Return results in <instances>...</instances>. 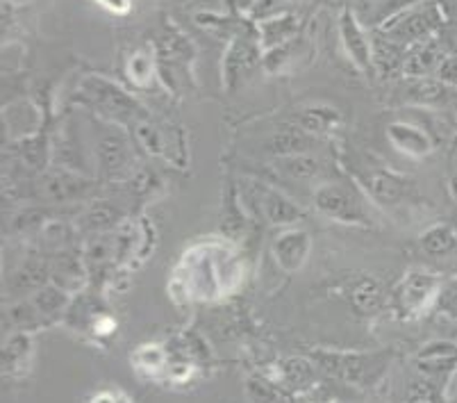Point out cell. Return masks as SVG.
<instances>
[{
  "label": "cell",
  "mask_w": 457,
  "mask_h": 403,
  "mask_svg": "<svg viewBox=\"0 0 457 403\" xmlns=\"http://www.w3.org/2000/svg\"><path fill=\"white\" fill-rule=\"evenodd\" d=\"M239 282L242 264L232 248L223 242H203L182 256L169 290L182 301H212L230 294Z\"/></svg>",
  "instance_id": "6da1fadb"
},
{
  "label": "cell",
  "mask_w": 457,
  "mask_h": 403,
  "mask_svg": "<svg viewBox=\"0 0 457 403\" xmlns=\"http://www.w3.org/2000/svg\"><path fill=\"white\" fill-rule=\"evenodd\" d=\"M446 19L448 16L444 12L442 3L439 0H430V3L403 10L401 14L385 21L380 26V32L382 37H387L394 44L403 46V48H410V46L437 37L442 32Z\"/></svg>",
  "instance_id": "7a4b0ae2"
},
{
  "label": "cell",
  "mask_w": 457,
  "mask_h": 403,
  "mask_svg": "<svg viewBox=\"0 0 457 403\" xmlns=\"http://www.w3.org/2000/svg\"><path fill=\"white\" fill-rule=\"evenodd\" d=\"M312 363L317 365L328 376L344 381L351 385H367L376 381L389 365L387 353H330L317 351L312 356Z\"/></svg>",
  "instance_id": "3957f363"
},
{
  "label": "cell",
  "mask_w": 457,
  "mask_h": 403,
  "mask_svg": "<svg viewBox=\"0 0 457 403\" xmlns=\"http://www.w3.org/2000/svg\"><path fill=\"white\" fill-rule=\"evenodd\" d=\"M314 210L321 217L330 219L344 226H369V212L364 206V197L355 187L344 185V182H326V185L314 189Z\"/></svg>",
  "instance_id": "277c9868"
},
{
  "label": "cell",
  "mask_w": 457,
  "mask_h": 403,
  "mask_svg": "<svg viewBox=\"0 0 457 403\" xmlns=\"http://www.w3.org/2000/svg\"><path fill=\"white\" fill-rule=\"evenodd\" d=\"M442 282L444 278L439 273L426 272V269H410L394 290V303H396L398 313L405 315L407 319L426 313L428 307L437 303Z\"/></svg>",
  "instance_id": "5b68a950"
},
{
  "label": "cell",
  "mask_w": 457,
  "mask_h": 403,
  "mask_svg": "<svg viewBox=\"0 0 457 403\" xmlns=\"http://www.w3.org/2000/svg\"><path fill=\"white\" fill-rule=\"evenodd\" d=\"M262 55H264V51H262L260 39H257V30L230 35V44H228V51L221 62L223 87L228 91H235L242 78H246L260 64Z\"/></svg>",
  "instance_id": "8992f818"
},
{
  "label": "cell",
  "mask_w": 457,
  "mask_h": 403,
  "mask_svg": "<svg viewBox=\"0 0 457 403\" xmlns=\"http://www.w3.org/2000/svg\"><path fill=\"white\" fill-rule=\"evenodd\" d=\"M357 182L362 187L367 198H371L376 206H398L407 194V181L401 173L392 172L387 167H364L357 173Z\"/></svg>",
  "instance_id": "52a82bcc"
},
{
  "label": "cell",
  "mask_w": 457,
  "mask_h": 403,
  "mask_svg": "<svg viewBox=\"0 0 457 403\" xmlns=\"http://www.w3.org/2000/svg\"><path fill=\"white\" fill-rule=\"evenodd\" d=\"M339 39H342L344 51H346L353 66L367 73V76H373L376 73V66H373V39L364 32V28L360 26V21H357V16L351 10H344L339 14Z\"/></svg>",
  "instance_id": "ba28073f"
},
{
  "label": "cell",
  "mask_w": 457,
  "mask_h": 403,
  "mask_svg": "<svg viewBox=\"0 0 457 403\" xmlns=\"http://www.w3.org/2000/svg\"><path fill=\"white\" fill-rule=\"evenodd\" d=\"M273 257L285 273H296L305 267L312 253V237L305 228L289 226L273 237Z\"/></svg>",
  "instance_id": "9c48e42d"
},
{
  "label": "cell",
  "mask_w": 457,
  "mask_h": 403,
  "mask_svg": "<svg viewBox=\"0 0 457 403\" xmlns=\"http://www.w3.org/2000/svg\"><path fill=\"white\" fill-rule=\"evenodd\" d=\"M405 103L428 110H448L457 103V89L439 78H410L405 87Z\"/></svg>",
  "instance_id": "30bf717a"
},
{
  "label": "cell",
  "mask_w": 457,
  "mask_h": 403,
  "mask_svg": "<svg viewBox=\"0 0 457 403\" xmlns=\"http://www.w3.org/2000/svg\"><path fill=\"white\" fill-rule=\"evenodd\" d=\"M446 57V46L442 39L421 41V44L410 46L405 51V64H403V76L407 78H430L437 73Z\"/></svg>",
  "instance_id": "8fae6325"
},
{
  "label": "cell",
  "mask_w": 457,
  "mask_h": 403,
  "mask_svg": "<svg viewBox=\"0 0 457 403\" xmlns=\"http://www.w3.org/2000/svg\"><path fill=\"white\" fill-rule=\"evenodd\" d=\"M387 139L398 153L414 160L428 157L435 151V141H432L430 132L426 128L417 126L410 122H392L387 126Z\"/></svg>",
  "instance_id": "7c38bea8"
},
{
  "label": "cell",
  "mask_w": 457,
  "mask_h": 403,
  "mask_svg": "<svg viewBox=\"0 0 457 403\" xmlns=\"http://www.w3.org/2000/svg\"><path fill=\"white\" fill-rule=\"evenodd\" d=\"M82 91H85L87 97L94 98L98 105H103L110 112H116V114L132 116L135 112H141V107L137 105V101L130 94H126L121 87L105 80V78H87L82 82Z\"/></svg>",
  "instance_id": "4fadbf2b"
},
{
  "label": "cell",
  "mask_w": 457,
  "mask_h": 403,
  "mask_svg": "<svg viewBox=\"0 0 457 403\" xmlns=\"http://www.w3.org/2000/svg\"><path fill=\"white\" fill-rule=\"evenodd\" d=\"M257 197H260V206L264 210V217L273 223V226L289 228L296 226L303 219V210L292 201L287 198L285 194L271 189V187H257Z\"/></svg>",
  "instance_id": "5bb4252c"
},
{
  "label": "cell",
  "mask_w": 457,
  "mask_h": 403,
  "mask_svg": "<svg viewBox=\"0 0 457 403\" xmlns=\"http://www.w3.org/2000/svg\"><path fill=\"white\" fill-rule=\"evenodd\" d=\"M348 301L360 315H378L387 303V294L378 278L360 276L348 288Z\"/></svg>",
  "instance_id": "9a60e30c"
},
{
  "label": "cell",
  "mask_w": 457,
  "mask_h": 403,
  "mask_svg": "<svg viewBox=\"0 0 457 403\" xmlns=\"http://www.w3.org/2000/svg\"><path fill=\"white\" fill-rule=\"evenodd\" d=\"M298 28H301V23H298V16L294 14L262 19L255 28L262 51H269V48H276V46L287 44V41H294L298 35Z\"/></svg>",
  "instance_id": "2e32d148"
},
{
  "label": "cell",
  "mask_w": 457,
  "mask_h": 403,
  "mask_svg": "<svg viewBox=\"0 0 457 403\" xmlns=\"http://www.w3.org/2000/svg\"><path fill=\"white\" fill-rule=\"evenodd\" d=\"M344 116L337 107L326 105V103H317V105H307L298 112V126L312 137L330 135L337 128L342 126Z\"/></svg>",
  "instance_id": "e0dca14e"
},
{
  "label": "cell",
  "mask_w": 457,
  "mask_h": 403,
  "mask_svg": "<svg viewBox=\"0 0 457 403\" xmlns=\"http://www.w3.org/2000/svg\"><path fill=\"white\" fill-rule=\"evenodd\" d=\"M32 358V340L28 333H16L3 347V372L7 376H21Z\"/></svg>",
  "instance_id": "ac0fdd59"
},
{
  "label": "cell",
  "mask_w": 457,
  "mask_h": 403,
  "mask_svg": "<svg viewBox=\"0 0 457 403\" xmlns=\"http://www.w3.org/2000/svg\"><path fill=\"white\" fill-rule=\"evenodd\" d=\"M405 51L407 48L394 44L387 37H378V39L373 41V66H376V73H382V76L387 78H392L398 71L403 73Z\"/></svg>",
  "instance_id": "d6986e66"
},
{
  "label": "cell",
  "mask_w": 457,
  "mask_h": 403,
  "mask_svg": "<svg viewBox=\"0 0 457 403\" xmlns=\"http://www.w3.org/2000/svg\"><path fill=\"white\" fill-rule=\"evenodd\" d=\"M421 247L428 256H448L457 248V228L451 223H432L421 232Z\"/></svg>",
  "instance_id": "ffe728a7"
},
{
  "label": "cell",
  "mask_w": 457,
  "mask_h": 403,
  "mask_svg": "<svg viewBox=\"0 0 457 403\" xmlns=\"http://www.w3.org/2000/svg\"><path fill=\"white\" fill-rule=\"evenodd\" d=\"M312 135L310 132L298 128H285V130L276 132L269 141V151L276 153L278 157L298 155V153H310Z\"/></svg>",
  "instance_id": "44dd1931"
},
{
  "label": "cell",
  "mask_w": 457,
  "mask_h": 403,
  "mask_svg": "<svg viewBox=\"0 0 457 403\" xmlns=\"http://www.w3.org/2000/svg\"><path fill=\"white\" fill-rule=\"evenodd\" d=\"M132 363L137 365L141 374L155 378L169 372L171 360H169V348L160 347V344H144L132 353Z\"/></svg>",
  "instance_id": "7402d4cb"
},
{
  "label": "cell",
  "mask_w": 457,
  "mask_h": 403,
  "mask_svg": "<svg viewBox=\"0 0 457 403\" xmlns=\"http://www.w3.org/2000/svg\"><path fill=\"white\" fill-rule=\"evenodd\" d=\"M278 164H280V172L285 176L294 178V181H314L319 173L323 172V162L319 157L310 155V153H298V155L289 157H278Z\"/></svg>",
  "instance_id": "603a6c76"
},
{
  "label": "cell",
  "mask_w": 457,
  "mask_h": 403,
  "mask_svg": "<svg viewBox=\"0 0 457 403\" xmlns=\"http://www.w3.org/2000/svg\"><path fill=\"white\" fill-rule=\"evenodd\" d=\"M155 55H153L151 48H137L126 62V76L130 78V82L135 87H148L155 78Z\"/></svg>",
  "instance_id": "cb8c5ba5"
},
{
  "label": "cell",
  "mask_w": 457,
  "mask_h": 403,
  "mask_svg": "<svg viewBox=\"0 0 457 403\" xmlns=\"http://www.w3.org/2000/svg\"><path fill=\"white\" fill-rule=\"evenodd\" d=\"M98 155H101V164L107 173L123 172L128 164V144L121 135H110L101 141L98 147Z\"/></svg>",
  "instance_id": "d4e9b609"
},
{
  "label": "cell",
  "mask_w": 457,
  "mask_h": 403,
  "mask_svg": "<svg viewBox=\"0 0 457 403\" xmlns=\"http://www.w3.org/2000/svg\"><path fill=\"white\" fill-rule=\"evenodd\" d=\"M314 374V367L312 363L301 358L287 360L285 367H282V383L289 385V388H310V378Z\"/></svg>",
  "instance_id": "484cf974"
},
{
  "label": "cell",
  "mask_w": 457,
  "mask_h": 403,
  "mask_svg": "<svg viewBox=\"0 0 457 403\" xmlns=\"http://www.w3.org/2000/svg\"><path fill=\"white\" fill-rule=\"evenodd\" d=\"M435 307L439 310V315L457 322V276L446 278V281L442 282V290H439Z\"/></svg>",
  "instance_id": "4316f807"
},
{
  "label": "cell",
  "mask_w": 457,
  "mask_h": 403,
  "mask_svg": "<svg viewBox=\"0 0 457 403\" xmlns=\"http://www.w3.org/2000/svg\"><path fill=\"white\" fill-rule=\"evenodd\" d=\"M407 403H446V388L432 381H423L414 385Z\"/></svg>",
  "instance_id": "83f0119b"
},
{
  "label": "cell",
  "mask_w": 457,
  "mask_h": 403,
  "mask_svg": "<svg viewBox=\"0 0 457 403\" xmlns=\"http://www.w3.org/2000/svg\"><path fill=\"white\" fill-rule=\"evenodd\" d=\"M423 3H430V0H385V5H382L380 14H378V21H380V26H382L385 21H389L392 16H396V14H401L403 10L423 5Z\"/></svg>",
  "instance_id": "f1b7e54d"
},
{
  "label": "cell",
  "mask_w": 457,
  "mask_h": 403,
  "mask_svg": "<svg viewBox=\"0 0 457 403\" xmlns=\"http://www.w3.org/2000/svg\"><path fill=\"white\" fill-rule=\"evenodd\" d=\"M435 78H439L442 82H446L448 87L457 89V55L455 53H446L442 66L437 69Z\"/></svg>",
  "instance_id": "f546056e"
},
{
  "label": "cell",
  "mask_w": 457,
  "mask_h": 403,
  "mask_svg": "<svg viewBox=\"0 0 457 403\" xmlns=\"http://www.w3.org/2000/svg\"><path fill=\"white\" fill-rule=\"evenodd\" d=\"M87 403H132L128 394H123L121 390H98L94 397H89Z\"/></svg>",
  "instance_id": "4dcf8cb0"
},
{
  "label": "cell",
  "mask_w": 457,
  "mask_h": 403,
  "mask_svg": "<svg viewBox=\"0 0 457 403\" xmlns=\"http://www.w3.org/2000/svg\"><path fill=\"white\" fill-rule=\"evenodd\" d=\"M94 3L114 16H123L132 10L130 0H94Z\"/></svg>",
  "instance_id": "1f68e13d"
},
{
  "label": "cell",
  "mask_w": 457,
  "mask_h": 403,
  "mask_svg": "<svg viewBox=\"0 0 457 403\" xmlns=\"http://www.w3.org/2000/svg\"><path fill=\"white\" fill-rule=\"evenodd\" d=\"M260 3L262 0H228L230 10L239 16H248L251 12L260 10Z\"/></svg>",
  "instance_id": "d6a6232c"
},
{
  "label": "cell",
  "mask_w": 457,
  "mask_h": 403,
  "mask_svg": "<svg viewBox=\"0 0 457 403\" xmlns=\"http://www.w3.org/2000/svg\"><path fill=\"white\" fill-rule=\"evenodd\" d=\"M448 192L457 201V144L451 153V167H448Z\"/></svg>",
  "instance_id": "836d02e7"
}]
</instances>
